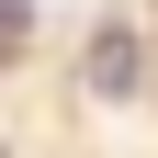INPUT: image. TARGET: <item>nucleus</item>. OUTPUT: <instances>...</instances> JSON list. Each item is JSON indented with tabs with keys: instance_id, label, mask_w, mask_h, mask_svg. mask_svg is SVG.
I'll return each instance as SVG.
<instances>
[{
	"instance_id": "1",
	"label": "nucleus",
	"mask_w": 158,
	"mask_h": 158,
	"mask_svg": "<svg viewBox=\"0 0 158 158\" xmlns=\"http://www.w3.org/2000/svg\"><path fill=\"white\" fill-rule=\"evenodd\" d=\"M79 79H90L102 102H124L135 79H147V56H135V34H124V23H102V34H90V56H79Z\"/></svg>"
},
{
	"instance_id": "2",
	"label": "nucleus",
	"mask_w": 158,
	"mask_h": 158,
	"mask_svg": "<svg viewBox=\"0 0 158 158\" xmlns=\"http://www.w3.org/2000/svg\"><path fill=\"white\" fill-rule=\"evenodd\" d=\"M23 11H34V0H0V34H23Z\"/></svg>"
}]
</instances>
